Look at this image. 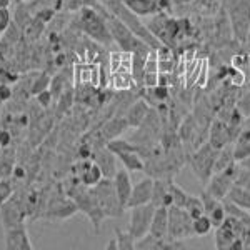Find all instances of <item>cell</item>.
Wrapping results in <instances>:
<instances>
[{"label":"cell","mask_w":250,"mask_h":250,"mask_svg":"<svg viewBox=\"0 0 250 250\" xmlns=\"http://www.w3.org/2000/svg\"><path fill=\"white\" fill-rule=\"evenodd\" d=\"M207 75H208V60H205L202 70H200V75L199 79H197V87H205V83H207Z\"/></svg>","instance_id":"43"},{"label":"cell","mask_w":250,"mask_h":250,"mask_svg":"<svg viewBox=\"0 0 250 250\" xmlns=\"http://www.w3.org/2000/svg\"><path fill=\"white\" fill-rule=\"evenodd\" d=\"M92 190H94L97 200H99L100 207H102L107 219H119V217L124 215L125 207L120 202L119 195H117L114 179L104 177L99 184L92 187Z\"/></svg>","instance_id":"7"},{"label":"cell","mask_w":250,"mask_h":250,"mask_svg":"<svg viewBox=\"0 0 250 250\" xmlns=\"http://www.w3.org/2000/svg\"><path fill=\"white\" fill-rule=\"evenodd\" d=\"M107 148H110L114 154H120V152H137L139 150V147H137L135 144H132L130 140H125V139H114L110 140V142L105 144Z\"/></svg>","instance_id":"30"},{"label":"cell","mask_w":250,"mask_h":250,"mask_svg":"<svg viewBox=\"0 0 250 250\" xmlns=\"http://www.w3.org/2000/svg\"><path fill=\"white\" fill-rule=\"evenodd\" d=\"M148 110H150V105L145 99H137L134 104H130V107L125 112V120H127L128 127L130 128H137L142 125V122L147 117Z\"/></svg>","instance_id":"18"},{"label":"cell","mask_w":250,"mask_h":250,"mask_svg":"<svg viewBox=\"0 0 250 250\" xmlns=\"http://www.w3.org/2000/svg\"><path fill=\"white\" fill-rule=\"evenodd\" d=\"M43 29H45V22H42L39 17H34L29 23H27L25 29H23V34H25L27 40L34 42V40H37L40 35H42Z\"/></svg>","instance_id":"28"},{"label":"cell","mask_w":250,"mask_h":250,"mask_svg":"<svg viewBox=\"0 0 250 250\" xmlns=\"http://www.w3.org/2000/svg\"><path fill=\"white\" fill-rule=\"evenodd\" d=\"M12 97V88L7 85V83H0V100L5 102Z\"/></svg>","instance_id":"45"},{"label":"cell","mask_w":250,"mask_h":250,"mask_svg":"<svg viewBox=\"0 0 250 250\" xmlns=\"http://www.w3.org/2000/svg\"><path fill=\"white\" fill-rule=\"evenodd\" d=\"M65 82H67L65 77L60 74L55 75V77L50 80V92H52V95H54V100H59L63 92H65Z\"/></svg>","instance_id":"37"},{"label":"cell","mask_w":250,"mask_h":250,"mask_svg":"<svg viewBox=\"0 0 250 250\" xmlns=\"http://www.w3.org/2000/svg\"><path fill=\"white\" fill-rule=\"evenodd\" d=\"M239 175L240 173H239V167H237V162H233L225 170L213 173L207 185H205V190L212 193L213 197H217L219 200H224L229 195L230 188L237 184Z\"/></svg>","instance_id":"9"},{"label":"cell","mask_w":250,"mask_h":250,"mask_svg":"<svg viewBox=\"0 0 250 250\" xmlns=\"http://www.w3.org/2000/svg\"><path fill=\"white\" fill-rule=\"evenodd\" d=\"M35 99H37L39 105L42 108H48V107H50V104H52V100H54V95H52L50 88H45V90H42L40 94L35 95Z\"/></svg>","instance_id":"41"},{"label":"cell","mask_w":250,"mask_h":250,"mask_svg":"<svg viewBox=\"0 0 250 250\" xmlns=\"http://www.w3.org/2000/svg\"><path fill=\"white\" fill-rule=\"evenodd\" d=\"M185 210L188 212V215H190L192 219H197V217L204 215L205 210H204L202 199L195 195H188V200H187V204H185Z\"/></svg>","instance_id":"32"},{"label":"cell","mask_w":250,"mask_h":250,"mask_svg":"<svg viewBox=\"0 0 250 250\" xmlns=\"http://www.w3.org/2000/svg\"><path fill=\"white\" fill-rule=\"evenodd\" d=\"M70 190H75V192H68L67 195L75 200L79 210L85 213L88 217V220H90V224L94 225L95 232L99 233L100 225H102L104 219H107V217H105V213H104L102 207H100L92 187H87V185L82 184L80 187H74V188H70Z\"/></svg>","instance_id":"5"},{"label":"cell","mask_w":250,"mask_h":250,"mask_svg":"<svg viewBox=\"0 0 250 250\" xmlns=\"http://www.w3.org/2000/svg\"><path fill=\"white\" fill-rule=\"evenodd\" d=\"M34 17H30V10L29 7L25 5V3H20V7L15 12V23H17V27L20 30H23L27 27V23L30 22V20Z\"/></svg>","instance_id":"35"},{"label":"cell","mask_w":250,"mask_h":250,"mask_svg":"<svg viewBox=\"0 0 250 250\" xmlns=\"http://www.w3.org/2000/svg\"><path fill=\"white\" fill-rule=\"evenodd\" d=\"M235 107L240 110V114L244 117H250V92H245L239 97Z\"/></svg>","instance_id":"38"},{"label":"cell","mask_w":250,"mask_h":250,"mask_svg":"<svg viewBox=\"0 0 250 250\" xmlns=\"http://www.w3.org/2000/svg\"><path fill=\"white\" fill-rule=\"evenodd\" d=\"M224 9L230 20L235 42L245 45L250 34V0H225Z\"/></svg>","instance_id":"4"},{"label":"cell","mask_w":250,"mask_h":250,"mask_svg":"<svg viewBox=\"0 0 250 250\" xmlns=\"http://www.w3.org/2000/svg\"><path fill=\"white\" fill-rule=\"evenodd\" d=\"M75 83L79 85H100V67L94 63H82L75 67Z\"/></svg>","instance_id":"19"},{"label":"cell","mask_w":250,"mask_h":250,"mask_svg":"<svg viewBox=\"0 0 250 250\" xmlns=\"http://www.w3.org/2000/svg\"><path fill=\"white\" fill-rule=\"evenodd\" d=\"M12 23V15L9 12V7L5 9H0V34H3Z\"/></svg>","instance_id":"42"},{"label":"cell","mask_w":250,"mask_h":250,"mask_svg":"<svg viewBox=\"0 0 250 250\" xmlns=\"http://www.w3.org/2000/svg\"><path fill=\"white\" fill-rule=\"evenodd\" d=\"M245 45H247L249 50H250V34H249V37H247V42H245Z\"/></svg>","instance_id":"50"},{"label":"cell","mask_w":250,"mask_h":250,"mask_svg":"<svg viewBox=\"0 0 250 250\" xmlns=\"http://www.w3.org/2000/svg\"><path fill=\"white\" fill-rule=\"evenodd\" d=\"M3 244L7 250H32L34 245L30 242L29 232H27L25 222L14 227L3 229Z\"/></svg>","instance_id":"12"},{"label":"cell","mask_w":250,"mask_h":250,"mask_svg":"<svg viewBox=\"0 0 250 250\" xmlns=\"http://www.w3.org/2000/svg\"><path fill=\"white\" fill-rule=\"evenodd\" d=\"M97 10L104 15L108 30H110L112 39H114V43H117V47H119L120 50L130 52V54H144V55L150 54L152 47L147 45L140 37H137L134 32L128 29L124 22H120L112 12H108L105 7H104V3Z\"/></svg>","instance_id":"1"},{"label":"cell","mask_w":250,"mask_h":250,"mask_svg":"<svg viewBox=\"0 0 250 250\" xmlns=\"http://www.w3.org/2000/svg\"><path fill=\"white\" fill-rule=\"evenodd\" d=\"M212 229H213V225H212V222H210V219H208L207 213H204V215L193 219V230H195L197 237L207 235V233L210 232Z\"/></svg>","instance_id":"33"},{"label":"cell","mask_w":250,"mask_h":250,"mask_svg":"<svg viewBox=\"0 0 250 250\" xmlns=\"http://www.w3.org/2000/svg\"><path fill=\"white\" fill-rule=\"evenodd\" d=\"M207 215H208V219H210V222H212L213 229L220 227V225L224 224L225 217H227V210H225V207H224V200H222V204L217 205L213 210L208 212Z\"/></svg>","instance_id":"36"},{"label":"cell","mask_w":250,"mask_h":250,"mask_svg":"<svg viewBox=\"0 0 250 250\" xmlns=\"http://www.w3.org/2000/svg\"><path fill=\"white\" fill-rule=\"evenodd\" d=\"M108 83H110V87L117 92H130L137 87L132 72H127V70L110 72V74H108Z\"/></svg>","instance_id":"23"},{"label":"cell","mask_w":250,"mask_h":250,"mask_svg":"<svg viewBox=\"0 0 250 250\" xmlns=\"http://www.w3.org/2000/svg\"><path fill=\"white\" fill-rule=\"evenodd\" d=\"M152 192H154V179L147 177V179L140 180V182L134 185V188H132L130 199H128V202H127V208L148 204L152 200Z\"/></svg>","instance_id":"14"},{"label":"cell","mask_w":250,"mask_h":250,"mask_svg":"<svg viewBox=\"0 0 250 250\" xmlns=\"http://www.w3.org/2000/svg\"><path fill=\"white\" fill-rule=\"evenodd\" d=\"M79 212V207L75 204V200L72 197H52L47 204V210L43 213L45 219H52V220H65L70 219L74 213Z\"/></svg>","instance_id":"11"},{"label":"cell","mask_w":250,"mask_h":250,"mask_svg":"<svg viewBox=\"0 0 250 250\" xmlns=\"http://www.w3.org/2000/svg\"><path fill=\"white\" fill-rule=\"evenodd\" d=\"M75 25H77L79 30H82L88 39H92L99 45L110 47L114 43V39H112L104 15L99 10L92 9V7H82L77 12Z\"/></svg>","instance_id":"3"},{"label":"cell","mask_w":250,"mask_h":250,"mask_svg":"<svg viewBox=\"0 0 250 250\" xmlns=\"http://www.w3.org/2000/svg\"><path fill=\"white\" fill-rule=\"evenodd\" d=\"M127 128H130V127H128L125 117L114 115L110 120H107V122L102 125V128H100V139H102V142L107 144L114 139H119Z\"/></svg>","instance_id":"17"},{"label":"cell","mask_w":250,"mask_h":250,"mask_svg":"<svg viewBox=\"0 0 250 250\" xmlns=\"http://www.w3.org/2000/svg\"><path fill=\"white\" fill-rule=\"evenodd\" d=\"M92 160L100 167L104 177L114 179L119 168H117V155L110 150V148H107L105 145L97 147L94 150V154H92Z\"/></svg>","instance_id":"13"},{"label":"cell","mask_w":250,"mask_h":250,"mask_svg":"<svg viewBox=\"0 0 250 250\" xmlns=\"http://www.w3.org/2000/svg\"><path fill=\"white\" fill-rule=\"evenodd\" d=\"M0 210H2V224L3 229L14 227V225H19L25 220V208L22 207L19 202H9L7 200L5 204L0 205Z\"/></svg>","instance_id":"16"},{"label":"cell","mask_w":250,"mask_h":250,"mask_svg":"<svg viewBox=\"0 0 250 250\" xmlns=\"http://www.w3.org/2000/svg\"><path fill=\"white\" fill-rule=\"evenodd\" d=\"M82 7H83L82 0H67V2H65V9L68 12H79Z\"/></svg>","instance_id":"44"},{"label":"cell","mask_w":250,"mask_h":250,"mask_svg":"<svg viewBox=\"0 0 250 250\" xmlns=\"http://www.w3.org/2000/svg\"><path fill=\"white\" fill-rule=\"evenodd\" d=\"M208 142H210L215 148H224L225 145L232 144V134L229 125L224 122V120L217 119L210 124V128H208Z\"/></svg>","instance_id":"15"},{"label":"cell","mask_w":250,"mask_h":250,"mask_svg":"<svg viewBox=\"0 0 250 250\" xmlns=\"http://www.w3.org/2000/svg\"><path fill=\"white\" fill-rule=\"evenodd\" d=\"M195 235L193 230V219L182 207L170 205L168 207V240H187Z\"/></svg>","instance_id":"8"},{"label":"cell","mask_w":250,"mask_h":250,"mask_svg":"<svg viewBox=\"0 0 250 250\" xmlns=\"http://www.w3.org/2000/svg\"><path fill=\"white\" fill-rule=\"evenodd\" d=\"M148 233H152L157 239H167V233H168V208L167 207L155 208Z\"/></svg>","instance_id":"24"},{"label":"cell","mask_w":250,"mask_h":250,"mask_svg":"<svg viewBox=\"0 0 250 250\" xmlns=\"http://www.w3.org/2000/svg\"><path fill=\"white\" fill-rule=\"evenodd\" d=\"M168 192L172 193L173 205L185 208V204H187V200H188V193L185 192L180 185H177L173 182V179H168Z\"/></svg>","instance_id":"29"},{"label":"cell","mask_w":250,"mask_h":250,"mask_svg":"<svg viewBox=\"0 0 250 250\" xmlns=\"http://www.w3.org/2000/svg\"><path fill=\"white\" fill-rule=\"evenodd\" d=\"M130 210V220H128V232L134 235V239L147 235L150 230L152 219H154L155 207L150 202L144 205H137V207L128 208Z\"/></svg>","instance_id":"10"},{"label":"cell","mask_w":250,"mask_h":250,"mask_svg":"<svg viewBox=\"0 0 250 250\" xmlns=\"http://www.w3.org/2000/svg\"><path fill=\"white\" fill-rule=\"evenodd\" d=\"M82 2H83V7H92V9H95V10L102 5L100 0H82Z\"/></svg>","instance_id":"47"},{"label":"cell","mask_w":250,"mask_h":250,"mask_svg":"<svg viewBox=\"0 0 250 250\" xmlns=\"http://www.w3.org/2000/svg\"><path fill=\"white\" fill-rule=\"evenodd\" d=\"M100 2L104 3V7H105L108 12H112L120 22H124L128 29L134 32L137 37L142 39L147 45H150L152 48H155V50L162 45V42L148 30L147 23H144L139 15H135L134 12L128 9V7L124 3V0H100Z\"/></svg>","instance_id":"2"},{"label":"cell","mask_w":250,"mask_h":250,"mask_svg":"<svg viewBox=\"0 0 250 250\" xmlns=\"http://www.w3.org/2000/svg\"><path fill=\"white\" fill-rule=\"evenodd\" d=\"M12 193H14V187H12V184L7 182V180H0V205L5 204L7 200L12 197Z\"/></svg>","instance_id":"40"},{"label":"cell","mask_w":250,"mask_h":250,"mask_svg":"<svg viewBox=\"0 0 250 250\" xmlns=\"http://www.w3.org/2000/svg\"><path fill=\"white\" fill-rule=\"evenodd\" d=\"M104 179V173L100 170V167L97 165L94 160H92V164L88 165V168L85 172H83V175L80 177V182L83 185H87V187H94L100 182V180Z\"/></svg>","instance_id":"27"},{"label":"cell","mask_w":250,"mask_h":250,"mask_svg":"<svg viewBox=\"0 0 250 250\" xmlns=\"http://www.w3.org/2000/svg\"><path fill=\"white\" fill-rule=\"evenodd\" d=\"M50 80L52 79L48 77L45 72H40V74H37V77H35V80L32 82V85H30V94L37 95L42 90H45V88L50 85Z\"/></svg>","instance_id":"34"},{"label":"cell","mask_w":250,"mask_h":250,"mask_svg":"<svg viewBox=\"0 0 250 250\" xmlns=\"http://www.w3.org/2000/svg\"><path fill=\"white\" fill-rule=\"evenodd\" d=\"M114 185H115V190H117V195H119L120 202H122L125 210H127V202H128V199H130L132 188H134L127 168H120V170H117L115 177H114Z\"/></svg>","instance_id":"21"},{"label":"cell","mask_w":250,"mask_h":250,"mask_svg":"<svg viewBox=\"0 0 250 250\" xmlns=\"http://www.w3.org/2000/svg\"><path fill=\"white\" fill-rule=\"evenodd\" d=\"M12 0H0V9H5V7L10 5Z\"/></svg>","instance_id":"49"},{"label":"cell","mask_w":250,"mask_h":250,"mask_svg":"<svg viewBox=\"0 0 250 250\" xmlns=\"http://www.w3.org/2000/svg\"><path fill=\"white\" fill-rule=\"evenodd\" d=\"M115 239H117V245H119V250H134L135 249V239L130 232H125L122 229L117 227L115 229Z\"/></svg>","instance_id":"31"},{"label":"cell","mask_w":250,"mask_h":250,"mask_svg":"<svg viewBox=\"0 0 250 250\" xmlns=\"http://www.w3.org/2000/svg\"><path fill=\"white\" fill-rule=\"evenodd\" d=\"M122 57H124V52H112L110 57H108V70L110 72H117L122 68Z\"/></svg>","instance_id":"39"},{"label":"cell","mask_w":250,"mask_h":250,"mask_svg":"<svg viewBox=\"0 0 250 250\" xmlns=\"http://www.w3.org/2000/svg\"><path fill=\"white\" fill-rule=\"evenodd\" d=\"M217 155H219V148L213 147L208 140L200 145L199 148H195L193 154L188 155V164H190L193 173L204 185H207L210 177L213 175Z\"/></svg>","instance_id":"6"},{"label":"cell","mask_w":250,"mask_h":250,"mask_svg":"<svg viewBox=\"0 0 250 250\" xmlns=\"http://www.w3.org/2000/svg\"><path fill=\"white\" fill-rule=\"evenodd\" d=\"M120 164L130 172H144V159L137 152H120L115 154Z\"/></svg>","instance_id":"25"},{"label":"cell","mask_w":250,"mask_h":250,"mask_svg":"<svg viewBox=\"0 0 250 250\" xmlns=\"http://www.w3.org/2000/svg\"><path fill=\"white\" fill-rule=\"evenodd\" d=\"M124 3L128 7L135 15L142 17H154V15L164 12L160 9L157 0H124Z\"/></svg>","instance_id":"22"},{"label":"cell","mask_w":250,"mask_h":250,"mask_svg":"<svg viewBox=\"0 0 250 250\" xmlns=\"http://www.w3.org/2000/svg\"><path fill=\"white\" fill-rule=\"evenodd\" d=\"M9 144H10V132L0 130V145H2V147H7Z\"/></svg>","instance_id":"46"},{"label":"cell","mask_w":250,"mask_h":250,"mask_svg":"<svg viewBox=\"0 0 250 250\" xmlns=\"http://www.w3.org/2000/svg\"><path fill=\"white\" fill-rule=\"evenodd\" d=\"M150 204L154 207H170L173 205L172 193L168 192V179H155L154 180V192H152Z\"/></svg>","instance_id":"20"},{"label":"cell","mask_w":250,"mask_h":250,"mask_svg":"<svg viewBox=\"0 0 250 250\" xmlns=\"http://www.w3.org/2000/svg\"><path fill=\"white\" fill-rule=\"evenodd\" d=\"M249 80H250V70H249Z\"/></svg>","instance_id":"51"},{"label":"cell","mask_w":250,"mask_h":250,"mask_svg":"<svg viewBox=\"0 0 250 250\" xmlns=\"http://www.w3.org/2000/svg\"><path fill=\"white\" fill-rule=\"evenodd\" d=\"M105 249H107V250H117V249H119V245H117V239L108 240V242H107V245H105Z\"/></svg>","instance_id":"48"},{"label":"cell","mask_w":250,"mask_h":250,"mask_svg":"<svg viewBox=\"0 0 250 250\" xmlns=\"http://www.w3.org/2000/svg\"><path fill=\"white\" fill-rule=\"evenodd\" d=\"M239 239V237L233 233L227 225L222 224L220 227L215 229V249L219 250H229L232 245V242Z\"/></svg>","instance_id":"26"}]
</instances>
